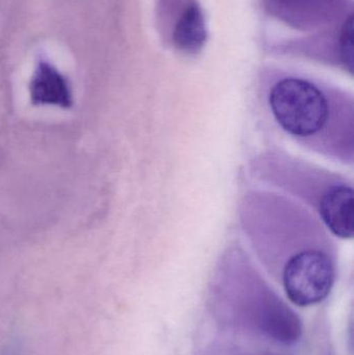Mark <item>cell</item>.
<instances>
[{"label":"cell","instance_id":"obj_1","mask_svg":"<svg viewBox=\"0 0 354 355\" xmlns=\"http://www.w3.org/2000/svg\"><path fill=\"white\" fill-rule=\"evenodd\" d=\"M237 214L247 248L280 277L292 304L314 306L330 295L338 242L311 210L263 186L241 196Z\"/></svg>","mask_w":354,"mask_h":355},{"label":"cell","instance_id":"obj_2","mask_svg":"<svg viewBox=\"0 0 354 355\" xmlns=\"http://www.w3.org/2000/svg\"><path fill=\"white\" fill-rule=\"evenodd\" d=\"M259 103L270 124L299 147L353 166V94L311 75L272 70L261 77Z\"/></svg>","mask_w":354,"mask_h":355},{"label":"cell","instance_id":"obj_3","mask_svg":"<svg viewBox=\"0 0 354 355\" xmlns=\"http://www.w3.org/2000/svg\"><path fill=\"white\" fill-rule=\"evenodd\" d=\"M251 177L311 210L339 239H353L354 190L351 178L278 147L262 149L249 162Z\"/></svg>","mask_w":354,"mask_h":355},{"label":"cell","instance_id":"obj_4","mask_svg":"<svg viewBox=\"0 0 354 355\" xmlns=\"http://www.w3.org/2000/svg\"><path fill=\"white\" fill-rule=\"evenodd\" d=\"M268 12L299 29L326 26L343 16L346 0H263Z\"/></svg>","mask_w":354,"mask_h":355},{"label":"cell","instance_id":"obj_5","mask_svg":"<svg viewBox=\"0 0 354 355\" xmlns=\"http://www.w3.org/2000/svg\"><path fill=\"white\" fill-rule=\"evenodd\" d=\"M172 25V42L178 51L187 55L199 53L207 41L205 15L197 0H188L177 12Z\"/></svg>","mask_w":354,"mask_h":355},{"label":"cell","instance_id":"obj_6","mask_svg":"<svg viewBox=\"0 0 354 355\" xmlns=\"http://www.w3.org/2000/svg\"><path fill=\"white\" fill-rule=\"evenodd\" d=\"M33 102L39 105L68 108L72 105V93L66 77L48 62L42 60L30 83Z\"/></svg>","mask_w":354,"mask_h":355}]
</instances>
